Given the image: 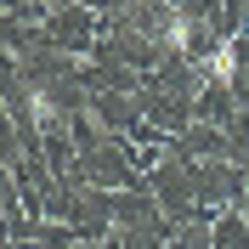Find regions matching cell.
Listing matches in <instances>:
<instances>
[{"instance_id": "cell-1", "label": "cell", "mask_w": 249, "mask_h": 249, "mask_svg": "<svg viewBox=\"0 0 249 249\" xmlns=\"http://www.w3.org/2000/svg\"><path fill=\"white\" fill-rule=\"evenodd\" d=\"M193 68H198L210 85H232L238 79V40H215L204 57H193Z\"/></svg>"}, {"instance_id": "cell-2", "label": "cell", "mask_w": 249, "mask_h": 249, "mask_svg": "<svg viewBox=\"0 0 249 249\" xmlns=\"http://www.w3.org/2000/svg\"><path fill=\"white\" fill-rule=\"evenodd\" d=\"M159 46L164 51H193V12H181V6H170L164 12V29H159Z\"/></svg>"}, {"instance_id": "cell-3", "label": "cell", "mask_w": 249, "mask_h": 249, "mask_svg": "<svg viewBox=\"0 0 249 249\" xmlns=\"http://www.w3.org/2000/svg\"><path fill=\"white\" fill-rule=\"evenodd\" d=\"M23 102H29V119H34V130H51V124H57V102H51V91H40V85H34V91L23 96Z\"/></svg>"}]
</instances>
